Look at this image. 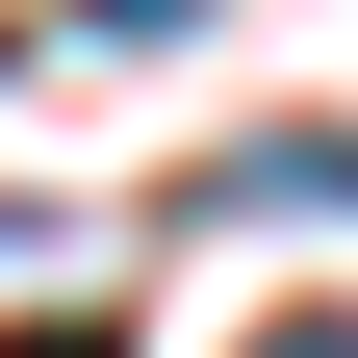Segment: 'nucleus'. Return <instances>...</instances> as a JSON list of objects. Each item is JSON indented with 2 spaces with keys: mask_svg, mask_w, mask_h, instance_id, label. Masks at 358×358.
Returning <instances> with one entry per match:
<instances>
[{
  "mask_svg": "<svg viewBox=\"0 0 358 358\" xmlns=\"http://www.w3.org/2000/svg\"><path fill=\"white\" fill-rule=\"evenodd\" d=\"M0 358H128V333H103V307H52V333H0Z\"/></svg>",
  "mask_w": 358,
  "mask_h": 358,
  "instance_id": "obj_1",
  "label": "nucleus"
}]
</instances>
